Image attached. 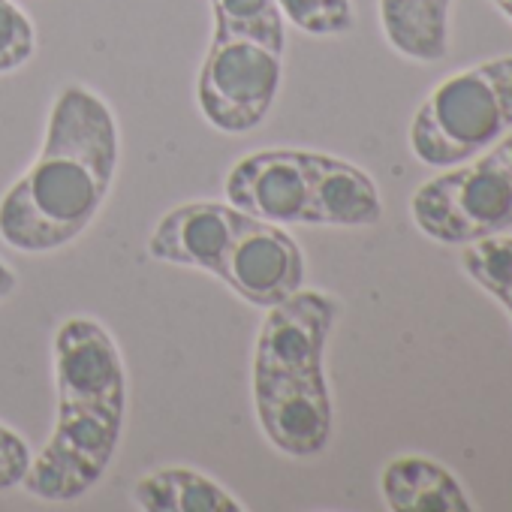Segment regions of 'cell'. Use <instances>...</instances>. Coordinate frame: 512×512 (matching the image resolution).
I'll return each mask as SVG.
<instances>
[{
  "label": "cell",
  "mask_w": 512,
  "mask_h": 512,
  "mask_svg": "<svg viewBox=\"0 0 512 512\" xmlns=\"http://www.w3.org/2000/svg\"><path fill=\"white\" fill-rule=\"evenodd\" d=\"M220 281L253 308L269 311L302 290L305 256L278 223L250 217L226 253Z\"/></svg>",
  "instance_id": "52a82bcc"
},
{
  "label": "cell",
  "mask_w": 512,
  "mask_h": 512,
  "mask_svg": "<svg viewBox=\"0 0 512 512\" xmlns=\"http://www.w3.org/2000/svg\"><path fill=\"white\" fill-rule=\"evenodd\" d=\"M461 269L467 278L482 287L512 320V235H488L464 244Z\"/></svg>",
  "instance_id": "2e32d148"
},
{
  "label": "cell",
  "mask_w": 512,
  "mask_h": 512,
  "mask_svg": "<svg viewBox=\"0 0 512 512\" xmlns=\"http://www.w3.org/2000/svg\"><path fill=\"white\" fill-rule=\"evenodd\" d=\"M256 416L266 437L293 458L320 455L332 437V401L326 377L253 380Z\"/></svg>",
  "instance_id": "ba28073f"
},
{
  "label": "cell",
  "mask_w": 512,
  "mask_h": 512,
  "mask_svg": "<svg viewBox=\"0 0 512 512\" xmlns=\"http://www.w3.org/2000/svg\"><path fill=\"white\" fill-rule=\"evenodd\" d=\"M118 169V124L85 85H67L46 124L34 166L0 199V238L49 253L79 238L103 208Z\"/></svg>",
  "instance_id": "6da1fadb"
},
{
  "label": "cell",
  "mask_w": 512,
  "mask_h": 512,
  "mask_svg": "<svg viewBox=\"0 0 512 512\" xmlns=\"http://www.w3.org/2000/svg\"><path fill=\"white\" fill-rule=\"evenodd\" d=\"M383 217V202L371 175L359 166L314 154L311 193L302 223L311 226H374Z\"/></svg>",
  "instance_id": "7c38bea8"
},
{
  "label": "cell",
  "mask_w": 512,
  "mask_h": 512,
  "mask_svg": "<svg viewBox=\"0 0 512 512\" xmlns=\"http://www.w3.org/2000/svg\"><path fill=\"white\" fill-rule=\"evenodd\" d=\"M13 290H16V275L0 263V302H4Z\"/></svg>",
  "instance_id": "44dd1931"
},
{
  "label": "cell",
  "mask_w": 512,
  "mask_h": 512,
  "mask_svg": "<svg viewBox=\"0 0 512 512\" xmlns=\"http://www.w3.org/2000/svg\"><path fill=\"white\" fill-rule=\"evenodd\" d=\"M278 7L296 28L317 37L347 34L353 28L350 0H278Z\"/></svg>",
  "instance_id": "ac0fdd59"
},
{
  "label": "cell",
  "mask_w": 512,
  "mask_h": 512,
  "mask_svg": "<svg viewBox=\"0 0 512 512\" xmlns=\"http://www.w3.org/2000/svg\"><path fill=\"white\" fill-rule=\"evenodd\" d=\"M419 232L470 244L512 226V130L458 169L425 181L410 199Z\"/></svg>",
  "instance_id": "3957f363"
},
{
  "label": "cell",
  "mask_w": 512,
  "mask_h": 512,
  "mask_svg": "<svg viewBox=\"0 0 512 512\" xmlns=\"http://www.w3.org/2000/svg\"><path fill=\"white\" fill-rule=\"evenodd\" d=\"M124 428V404H58V425L22 488L40 500H76L106 473Z\"/></svg>",
  "instance_id": "277c9868"
},
{
  "label": "cell",
  "mask_w": 512,
  "mask_h": 512,
  "mask_svg": "<svg viewBox=\"0 0 512 512\" xmlns=\"http://www.w3.org/2000/svg\"><path fill=\"white\" fill-rule=\"evenodd\" d=\"M133 503L145 512H241L244 509L214 479L187 467H163L142 476L133 488Z\"/></svg>",
  "instance_id": "9a60e30c"
},
{
  "label": "cell",
  "mask_w": 512,
  "mask_h": 512,
  "mask_svg": "<svg viewBox=\"0 0 512 512\" xmlns=\"http://www.w3.org/2000/svg\"><path fill=\"white\" fill-rule=\"evenodd\" d=\"M281 88V52L247 37L217 34L205 55L196 97L202 115L223 133H247L272 112Z\"/></svg>",
  "instance_id": "5b68a950"
},
{
  "label": "cell",
  "mask_w": 512,
  "mask_h": 512,
  "mask_svg": "<svg viewBox=\"0 0 512 512\" xmlns=\"http://www.w3.org/2000/svg\"><path fill=\"white\" fill-rule=\"evenodd\" d=\"M452 0H380V25L389 46L419 64L443 61L449 52Z\"/></svg>",
  "instance_id": "5bb4252c"
},
{
  "label": "cell",
  "mask_w": 512,
  "mask_h": 512,
  "mask_svg": "<svg viewBox=\"0 0 512 512\" xmlns=\"http://www.w3.org/2000/svg\"><path fill=\"white\" fill-rule=\"evenodd\" d=\"M311 151H260L232 166L226 199L232 208L269 223H302L311 193Z\"/></svg>",
  "instance_id": "9c48e42d"
},
{
  "label": "cell",
  "mask_w": 512,
  "mask_h": 512,
  "mask_svg": "<svg viewBox=\"0 0 512 512\" xmlns=\"http://www.w3.org/2000/svg\"><path fill=\"white\" fill-rule=\"evenodd\" d=\"M491 4H494V7L509 19V22H512V0H491Z\"/></svg>",
  "instance_id": "7402d4cb"
},
{
  "label": "cell",
  "mask_w": 512,
  "mask_h": 512,
  "mask_svg": "<svg viewBox=\"0 0 512 512\" xmlns=\"http://www.w3.org/2000/svg\"><path fill=\"white\" fill-rule=\"evenodd\" d=\"M380 491L395 512H470L461 482L437 461L422 455H401L386 464Z\"/></svg>",
  "instance_id": "4fadbf2b"
},
{
  "label": "cell",
  "mask_w": 512,
  "mask_h": 512,
  "mask_svg": "<svg viewBox=\"0 0 512 512\" xmlns=\"http://www.w3.org/2000/svg\"><path fill=\"white\" fill-rule=\"evenodd\" d=\"M341 305L326 293H293L287 302L269 308L256 338L253 380L284 377H326L323 353Z\"/></svg>",
  "instance_id": "8992f818"
},
{
  "label": "cell",
  "mask_w": 512,
  "mask_h": 512,
  "mask_svg": "<svg viewBox=\"0 0 512 512\" xmlns=\"http://www.w3.org/2000/svg\"><path fill=\"white\" fill-rule=\"evenodd\" d=\"M512 130V55L440 82L410 124V148L425 166L449 169Z\"/></svg>",
  "instance_id": "7a4b0ae2"
},
{
  "label": "cell",
  "mask_w": 512,
  "mask_h": 512,
  "mask_svg": "<svg viewBox=\"0 0 512 512\" xmlns=\"http://www.w3.org/2000/svg\"><path fill=\"white\" fill-rule=\"evenodd\" d=\"M214 31L247 37L284 52V13L278 0H211Z\"/></svg>",
  "instance_id": "e0dca14e"
},
{
  "label": "cell",
  "mask_w": 512,
  "mask_h": 512,
  "mask_svg": "<svg viewBox=\"0 0 512 512\" xmlns=\"http://www.w3.org/2000/svg\"><path fill=\"white\" fill-rule=\"evenodd\" d=\"M37 34L31 19L10 0H0V73H13L34 58Z\"/></svg>",
  "instance_id": "d6986e66"
},
{
  "label": "cell",
  "mask_w": 512,
  "mask_h": 512,
  "mask_svg": "<svg viewBox=\"0 0 512 512\" xmlns=\"http://www.w3.org/2000/svg\"><path fill=\"white\" fill-rule=\"evenodd\" d=\"M250 214L220 202H187L172 208L148 238V253L160 263L223 272V260Z\"/></svg>",
  "instance_id": "8fae6325"
},
{
  "label": "cell",
  "mask_w": 512,
  "mask_h": 512,
  "mask_svg": "<svg viewBox=\"0 0 512 512\" xmlns=\"http://www.w3.org/2000/svg\"><path fill=\"white\" fill-rule=\"evenodd\" d=\"M55 377L58 404H127L121 353L94 320L73 317L58 329Z\"/></svg>",
  "instance_id": "30bf717a"
},
{
  "label": "cell",
  "mask_w": 512,
  "mask_h": 512,
  "mask_svg": "<svg viewBox=\"0 0 512 512\" xmlns=\"http://www.w3.org/2000/svg\"><path fill=\"white\" fill-rule=\"evenodd\" d=\"M31 461H34V455H31L28 443L16 431L0 425V491L22 485Z\"/></svg>",
  "instance_id": "ffe728a7"
}]
</instances>
